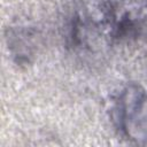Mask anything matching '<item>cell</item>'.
<instances>
[{"mask_svg":"<svg viewBox=\"0 0 147 147\" xmlns=\"http://www.w3.org/2000/svg\"><path fill=\"white\" fill-rule=\"evenodd\" d=\"M119 124L129 139L147 141V96L136 91L126 93L121 103Z\"/></svg>","mask_w":147,"mask_h":147,"instance_id":"6da1fadb","label":"cell"}]
</instances>
